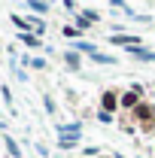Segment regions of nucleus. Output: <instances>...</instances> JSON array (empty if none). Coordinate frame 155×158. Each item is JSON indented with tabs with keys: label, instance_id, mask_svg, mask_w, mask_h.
<instances>
[{
	"label": "nucleus",
	"instance_id": "f257e3e1",
	"mask_svg": "<svg viewBox=\"0 0 155 158\" xmlns=\"http://www.w3.org/2000/svg\"><path fill=\"white\" fill-rule=\"evenodd\" d=\"M134 116H137V122H140V128H143V131H149V128L155 125V106L140 103V106L134 110Z\"/></svg>",
	"mask_w": 155,
	"mask_h": 158
},
{
	"label": "nucleus",
	"instance_id": "f03ea898",
	"mask_svg": "<svg viewBox=\"0 0 155 158\" xmlns=\"http://www.w3.org/2000/svg\"><path fill=\"white\" fill-rule=\"evenodd\" d=\"M137 100H140V88H134V91H128V94L122 98V103H125V106H134V110H137Z\"/></svg>",
	"mask_w": 155,
	"mask_h": 158
},
{
	"label": "nucleus",
	"instance_id": "7ed1b4c3",
	"mask_svg": "<svg viewBox=\"0 0 155 158\" xmlns=\"http://www.w3.org/2000/svg\"><path fill=\"white\" fill-rule=\"evenodd\" d=\"M116 103H119V98L113 94V91H107V94H103V110H116Z\"/></svg>",
	"mask_w": 155,
	"mask_h": 158
}]
</instances>
